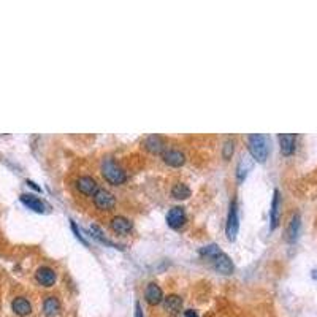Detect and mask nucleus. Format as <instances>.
Wrapping results in <instances>:
<instances>
[{
	"label": "nucleus",
	"instance_id": "f257e3e1",
	"mask_svg": "<svg viewBox=\"0 0 317 317\" xmlns=\"http://www.w3.org/2000/svg\"><path fill=\"white\" fill-rule=\"evenodd\" d=\"M270 136L263 133H252L248 136V151L254 161L263 164L270 154Z\"/></svg>",
	"mask_w": 317,
	"mask_h": 317
},
{
	"label": "nucleus",
	"instance_id": "f03ea898",
	"mask_svg": "<svg viewBox=\"0 0 317 317\" xmlns=\"http://www.w3.org/2000/svg\"><path fill=\"white\" fill-rule=\"evenodd\" d=\"M100 173L103 179L111 186H122L127 181V173L124 168L114 161L113 157L103 158L100 165Z\"/></svg>",
	"mask_w": 317,
	"mask_h": 317
},
{
	"label": "nucleus",
	"instance_id": "7ed1b4c3",
	"mask_svg": "<svg viewBox=\"0 0 317 317\" xmlns=\"http://www.w3.org/2000/svg\"><path fill=\"white\" fill-rule=\"evenodd\" d=\"M240 230V219H238V206L236 200H231L230 208H228V216H227V225H225V233L230 241H235Z\"/></svg>",
	"mask_w": 317,
	"mask_h": 317
},
{
	"label": "nucleus",
	"instance_id": "20e7f679",
	"mask_svg": "<svg viewBox=\"0 0 317 317\" xmlns=\"http://www.w3.org/2000/svg\"><path fill=\"white\" fill-rule=\"evenodd\" d=\"M94 205L99 211H113L116 208V197L107 189H99L97 194L94 195Z\"/></svg>",
	"mask_w": 317,
	"mask_h": 317
},
{
	"label": "nucleus",
	"instance_id": "39448f33",
	"mask_svg": "<svg viewBox=\"0 0 317 317\" xmlns=\"http://www.w3.org/2000/svg\"><path fill=\"white\" fill-rule=\"evenodd\" d=\"M75 187L80 194L86 195V197H94L95 194H97L99 190V183L95 181V179L92 176H80L76 178L75 181Z\"/></svg>",
	"mask_w": 317,
	"mask_h": 317
},
{
	"label": "nucleus",
	"instance_id": "423d86ee",
	"mask_svg": "<svg viewBox=\"0 0 317 317\" xmlns=\"http://www.w3.org/2000/svg\"><path fill=\"white\" fill-rule=\"evenodd\" d=\"M167 224L170 228L178 230L186 224V211L183 206H173L167 214Z\"/></svg>",
	"mask_w": 317,
	"mask_h": 317
},
{
	"label": "nucleus",
	"instance_id": "0eeeda50",
	"mask_svg": "<svg viewBox=\"0 0 317 317\" xmlns=\"http://www.w3.org/2000/svg\"><path fill=\"white\" fill-rule=\"evenodd\" d=\"M211 262L214 263V268L219 271V273H222V274H231L233 273V270H235V267H233V262H231V259L227 256L225 252H219V254H216V256L211 259Z\"/></svg>",
	"mask_w": 317,
	"mask_h": 317
},
{
	"label": "nucleus",
	"instance_id": "6e6552de",
	"mask_svg": "<svg viewBox=\"0 0 317 317\" xmlns=\"http://www.w3.org/2000/svg\"><path fill=\"white\" fill-rule=\"evenodd\" d=\"M110 228L116 235H129L133 228V224L132 220L127 219L125 216H114L110 220Z\"/></svg>",
	"mask_w": 317,
	"mask_h": 317
},
{
	"label": "nucleus",
	"instance_id": "1a4fd4ad",
	"mask_svg": "<svg viewBox=\"0 0 317 317\" xmlns=\"http://www.w3.org/2000/svg\"><path fill=\"white\" fill-rule=\"evenodd\" d=\"M35 279L40 285H43V287H52V285L56 284L57 274L51 267H40L35 271Z\"/></svg>",
	"mask_w": 317,
	"mask_h": 317
},
{
	"label": "nucleus",
	"instance_id": "9d476101",
	"mask_svg": "<svg viewBox=\"0 0 317 317\" xmlns=\"http://www.w3.org/2000/svg\"><path fill=\"white\" fill-rule=\"evenodd\" d=\"M144 300L147 301V304L155 306L161 304L164 301V292L161 289V285L155 282H149L144 289Z\"/></svg>",
	"mask_w": 317,
	"mask_h": 317
},
{
	"label": "nucleus",
	"instance_id": "9b49d317",
	"mask_svg": "<svg viewBox=\"0 0 317 317\" xmlns=\"http://www.w3.org/2000/svg\"><path fill=\"white\" fill-rule=\"evenodd\" d=\"M162 158H164V162L168 165V167H183L186 164V155L183 151H179V149H173V147H170V149H165L162 152Z\"/></svg>",
	"mask_w": 317,
	"mask_h": 317
},
{
	"label": "nucleus",
	"instance_id": "f8f14e48",
	"mask_svg": "<svg viewBox=\"0 0 317 317\" xmlns=\"http://www.w3.org/2000/svg\"><path fill=\"white\" fill-rule=\"evenodd\" d=\"M282 155H292L297 149V135L293 133H281L278 136Z\"/></svg>",
	"mask_w": 317,
	"mask_h": 317
},
{
	"label": "nucleus",
	"instance_id": "ddd939ff",
	"mask_svg": "<svg viewBox=\"0 0 317 317\" xmlns=\"http://www.w3.org/2000/svg\"><path fill=\"white\" fill-rule=\"evenodd\" d=\"M279 214H281V194L276 189L273 192L271 200V209H270V222H271V230H274L279 224Z\"/></svg>",
	"mask_w": 317,
	"mask_h": 317
},
{
	"label": "nucleus",
	"instance_id": "4468645a",
	"mask_svg": "<svg viewBox=\"0 0 317 317\" xmlns=\"http://www.w3.org/2000/svg\"><path fill=\"white\" fill-rule=\"evenodd\" d=\"M143 146H144V149L149 151L151 154H162L165 151V141L162 136H158V135H149L143 141Z\"/></svg>",
	"mask_w": 317,
	"mask_h": 317
},
{
	"label": "nucleus",
	"instance_id": "2eb2a0df",
	"mask_svg": "<svg viewBox=\"0 0 317 317\" xmlns=\"http://www.w3.org/2000/svg\"><path fill=\"white\" fill-rule=\"evenodd\" d=\"M12 309L16 315L19 317H26L32 314V304L26 297H16L12 301Z\"/></svg>",
	"mask_w": 317,
	"mask_h": 317
},
{
	"label": "nucleus",
	"instance_id": "dca6fc26",
	"mask_svg": "<svg viewBox=\"0 0 317 317\" xmlns=\"http://www.w3.org/2000/svg\"><path fill=\"white\" fill-rule=\"evenodd\" d=\"M252 158L249 155H243L240 158V162L236 165V179H238V183H243L246 179V176L249 175V172L252 170Z\"/></svg>",
	"mask_w": 317,
	"mask_h": 317
},
{
	"label": "nucleus",
	"instance_id": "f3484780",
	"mask_svg": "<svg viewBox=\"0 0 317 317\" xmlns=\"http://www.w3.org/2000/svg\"><path fill=\"white\" fill-rule=\"evenodd\" d=\"M19 198H21V202H23V205H26L29 209L35 211V213H45V203L41 202L38 197L32 195V194H23Z\"/></svg>",
	"mask_w": 317,
	"mask_h": 317
},
{
	"label": "nucleus",
	"instance_id": "a211bd4d",
	"mask_svg": "<svg viewBox=\"0 0 317 317\" xmlns=\"http://www.w3.org/2000/svg\"><path fill=\"white\" fill-rule=\"evenodd\" d=\"M300 225H301V219L300 214H293L290 219V224L287 227V231H285V238H287L289 243H295L300 235Z\"/></svg>",
	"mask_w": 317,
	"mask_h": 317
},
{
	"label": "nucleus",
	"instance_id": "6ab92c4d",
	"mask_svg": "<svg viewBox=\"0 0 317 317\" xmlns=\"http://www.w3.org/2000/svg\"><path fill=\"white\" fill-rule=\"evenodd\" d=\"M60 312V301L56 297H46L43 301V314L46 317H57Z\"/></svg>",
	"mask_w": 317,
	"mask_h": 317
},
{
	"label": "nucleus",
	"instance_id": "aec40b11",
	"mask_svg": "<svg viewBox=\"0 0 317 317\" xmlns=\"http://www.w3.org/2000/svg\"><path fill=\"white\" fill-rule=\"evenodd\" d=\"M164 306L165 311H168L170 314H178L183 308V300L178 295H168V297L164 298Z\"/></svg>",
	"mask_w": 317,
	"mask_h": 317
},
{
	"label": "nucleus",
	"instance_id": "412c9836",
	"mask_svg": "<svg viewBox=\"0 0 317 317\" xmlns=\"http://www.w3.org/2000/svg\"><path fill=\"white\" fill-rule=\"evenodd\" d=\"M91 233H92V236H94L95 240L100 241L102 245H105V246H110V248H114V249H122L119 245H116V243H113L111 240H108L107 236H105L103 230H102L99 225H91Z\"/></svg>",
	"mask_w": 317,
	"mask_h": 317
},
{
	"label": "nucleus",
	"instance_id": "4be33fe9",
	"mask_svg": "<svg viewBox=\"0 0 317 317\" xmlns=\"http://www.w3.org/2000/svg\"><path fill=\"white\" fill-rule=\"evenodd\" d=\"M190 189L189 186L183 184V183H178L172 187V197L176 198V200H187L190 197Z\"/></svg>",
	"mask_w": 317,
	"mask_h": 317
},
{
	"label": "nucleus",
	"instance_id": "5701e85b",
	"mask_svg": "<svg viewBox=\"0 0 317 317\" xmlns=\"http://www.w3.org/2000/svg\"><path fill=\"white\" fill-rule=\"evenodd\" d=\"M220 252V249H219V246L217 245H208V246H203L202 249H200V256L202 257H206V259H213L216 254H219Z\"/></svg>",
	"mask_w": 317,
	"mask_h": 317
},
{
	"label": "nucleus",
	"instance_id": "b1692460",
	"mask_svg": "<svg viewBox=\"0 0 317 317\" xmlns=\"http://www.w3.org/2000/svg\"><path fill=\"white\" fill-rule=\"evenodd\" d=\"M233 151H235V141L233 140H227L224 143V147H222V155H224V158H228L233 155Z\"/></svg>",
	"mask_w": 317,
	"mask_h": 317
},
{
	"label": "nucleus",
	"instance_id": "393cba45",
	"mask_svg": "<svg viewBox=\"0 0 317 317\" xmlns=\"http://www.w3.org/2000/svg\"><path fill=\"white\" fill-rule=\"evenodd\" d=\"M70 225H71V230H73V233H75V236H76V240H80L84 246H88V240L83 236V233H81V230L78 228V225L75 224V220H70Z\"/></svg>",
	"mask_w": 317,
	"mask_h": 317
},
{
	"label": "nucleus",
	"instance_id": "a878e982",
	"mask_svg": "<svg viewBox=\"0 0 317 317\" xmlns=\"http://www.w3.org/2000/svg\"><path fill=\"white\" fill-rule=\"evenodd\" d=\"M135 317H144L143 309H141V304L138 301L135 303Z\"/></svg>",
	"mask_w": 317,
	"mask_h": 317
},
{
	"label": "nucleus",
	"instance_id": "bb28decb",
	"mask_svg": "<svg viewBox=\"0 0 317 317\" xmlns=\"http://www.w3.org/2000/svg\"><path fill=\"white\" fill-rule=\"evenodd\" d=\"M26 183H27V186H30L32 189H35V190H38V192H41V187H40V186H37L34 181H30V179H27Z\"/></svg>",
	"mask_w": 317,
	"mask_h": 317
},
{
	"label": "nucleus",
	"instance_id": "cd10ccee",
	"mask_svg": "<svg viewBox=\"0 0 317 317\" xmlns=\"http://www.w3.org/2000/svg\"><path fill=\"white\" fill-rule=\"evenodd\" d=\"M184 317H198V314H197L194 309H187V311L184 312Z\"/></svg>",
	"mask_w": 317,
	"mask_h": 317
},
{
	"label": "nucleus",
	"instance_id": "c85d7f7f",
	"mask_svg": "<svg viewBox=\"0 0 317 317\" xmlns=\"http://www.w3.org/2000/svg\"><path fill=\"white\" fill-rule=\"evenodd\" d=\"M312 278H314V279H317V270H314V271H312Z\"/></svg>",
	"mask_w": 317,
	"mask_h": 317
}]
</instances>
